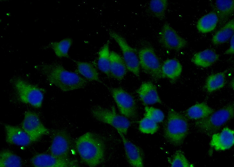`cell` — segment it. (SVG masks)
I'll return each instance as SVG.
<instances>
[{"mask_svg":"<svg viewBox=\"0 0 234 167\" xmlns=\"http://www.w3.org/2000/svg\"><path fill=\"white\" fill-rule=\"evenodd\" d=\"M32 165L37 167H75L77 163L69 159H63L52 155L39 154L36 155L31 159Z\"/></svg>","mask_w":234,"mask_h":167,"instance_id":"obj_13","label":"cell"},{"mask_svg":"<svg viewBox=\"0 0 234 167\" xmlns=\"http://www.w3.org/2000/svg\"><path fill=\"white\" fill-rule=\"evenodd\" d=\"M109 33L110 37L116 41L120 47L128 70L139 77L140 66L137 50L130 46L125 39L117 33L110 30Z\"/></svg>","mask_w":234,"mask_h":167,"instance_id":"obj_8","label":"cell"},{"mask_svg":"<svg viewBox=\"0 0 234 167\" xmlns=\"http://www.w3.org/2000/svg\"><path fill=\"white\" fill-rule=\"evenodd\" d=\"M75 144L82 160L89 166H96L104 161L105 144L99 135L87 132L76 139Z\"/></svg>","mask_w":234,"mask_h":167,"instance_id":"obj_2","label":"cell"},{"mask_svg":"<svg viewBox=\"0 0 234 167\" xmlns=\"http://www.w3.org/2000/svg\"><path fill=\"white\" fill-rule=\"evenodd\" d=\"M234 35L231 37L229 48L225 52V54H234Z\"/></svg>","mask_w":234,"mask_h":167,"instance_id":"obj_34","label":"cell"},{"mask_svg":"<svg viewBox=\"0 0 234 167\" xmlns=\"http://www.w3.org/2000/svg\"><path fill=\"white\" fill-rule=\"evenodd\" d=\"M118 132L122 140L128 163L133 167H143L144 154L142 150L130 141L124 134L119 132Z\"/></svg>","mask_w":234,"mask_h":167,"instance_id":"obj_14","label":"cell"},{"mask_svg":"<svg viewBox=\"0 0 234 167\" xmlns=\"http://www.w3.org/2000/svg\"><path fill=\"white\" fill-rule=\"evenodd\" d=\"M214 112V110L205 103L196 104L185 111L183 115L192 120H198L207 117Z\"/></svg>","mask_w":234,"mask_h":167,"instance_id":"obj_21","label":"cell"},{"mask_svg":"<svg viewBox=\"0 0 234 167\" xmlns=\"http://www.w3.org/2000/svg\"><path fill=\"white\" fill-rule=\"evenodd\" d=\"M78 72L88 81L102 83L99 73L94 65L90 62L73 60Z\"/></svg>","mask_w":234,"mask_h":167,"instance_id":"obj_22","label":"cell"},{"mask_svg":"<svg viewBox=\"0 0 234 167\" xmlns=\"http://www.w3.org/2000/svg\"><path fill=\"white\" fill-rule=\"evenodd\" d=\"M73 42L71 38H66L59 41L51 42L48 47L53 50L57 57L59 58H68L69 51Z\"/></svg>","mask_w":234,"mask_h":167,"instance_id":"obj_27","label":"cell"},{"mask_svg":"<svg viewBox=\"0 0 234 167\" xmlns=\"http://www.w3.org/2000/svg\"><path fill=\"white\" fill-rule=\"evenodd\" d=\"M159 42L164 48L177 51L183 48L187 44V41L167 23L164 24L159 33Z\"/></svg>","mask_w":234,"mask_h":167,"instance_id":"obj_10","label":"cell"},{"mask_svg":"<svg viewBox=\"0 0 234 167\" xmlns=\"http://www.w3.org/2000/svg\"><path fill=\"white\" fill-rule=\"evenodd\" d=\"M90 112L97 120L110 125L124 135L127 134L130 122L127 118L117 113L113 106L108 108L95 105L91 108Z\"/></svg>","mask_w":234,"mask_h":167,"instance_id":"obj_5","label":"cell"},{"mask_svg":"<svg viewBox=\"0 0 234 167\" xmlns=\"http://www.w3.org/2000/svg\"><path fill=\"white\" fill-rule=\"evenodd\" d=\"M6 142L11 144L25 146L32 142L28 134L23 129L17 127L5 125Z\"/></svg>","mask_w":234,"mask_h":167,"instance_id":"obj_16","label":"cell"},{"mask_svg":"<svg viewBox=\"0 0 234 167\" xmlns=\"http://www.w3.org/2000/svg\"><path fill=\"white\" fill-rule=\"evenodd\" d=\"M218 21L221 24L224 23L233 14L234 9V0H216L214 4Z\"/></svg>","mask_w":234,"mask_h":167,"instance_id":"obj_20","label":"cell"},{"mask_svg":"<svg viewBox=\"0 0 234 167\" xmlns=\"http://www.w3.org/2000/svg\"><path fill=\"white\" fill-rule=\"evenodd\" d=\"M182 67L179 61L175 59H169L164 61L161 66L163 78L171 80L177 79L181 74Z\"/></svg>","mask_w":234,"mask_h":167,"instance_id":"obj_23","label":"cell"},{"mask_svg":"<svg viewBox=\"0 0 234 167\" xmlns=\"http://www.w3.org/2000/svg\"><path fill=\"white\" fill-rule=\"evenodd\" d=\"M136 92L140 100L146 105L162 103L156 86L151 82L142 83Z\"/></svg>","mask_w":234,"mask_h":167,"instance_id":"obj_17","label":"cell"},{"mask_svg":"<svg viewBox=\"0 0 234 167\" xmlns=\"http://www.w3.org/2000/svg\"><path fill=\"white\" fill-rule=\"evenodd\" d=\"M234 21L232 19L216 33L212 38V42L215 45L224 43L234 35Z\"/></svg>","mask_w":234,"mask_h":167,"instance_id":"obj_26","label":"cell"},{"mask_svg":"<svg viewBox=\"0 0 234 167\" xmlns=\"http://www.w3.org/2000/svg\"><path fill=\"white\" fill-rule=\"evenodd\" d=\"M71 142L70 137L66 131L61 130L57 131L50 146L51 154L61 159H69Z\"/></svg>","mask_w":234,"mask_h":167,"instance_id":"obj_12","label":"cell"},{"mask_svg":"<svg viewBox=\"0 0 234 167\" xmlns=\"http://www.w3.org/2000/svg\"><path fill=\"white\" fill-rule=\"evenodd\" d=\"M173 167H193L194 166L190 163L181 150H178L174 154L171 163Z\"/></svg>","mask_w":234,"mask_h":167,"instance_id":"obj_32","label":"cell"},{"mask_svg":"<svg viewBox=\"0 0 234 167\" xmlns=\"http://www.w3.org/2000/svg\"><path fill=\"white\" fill-rule=\"evenodd\" d=\"M188 130L186 117L173 109H169L164 129L166 140L174 146H180L187 137Z\"/></svg>","mask_w":234,"mask_h":167,"instance_id":"obj_3","label":"cell"},{"mask_svg":"<svg viewBox=\"0 0 234 167\" xmlns=\"http://www.w3.org/2000/svg\"><path fill=\"white\" fill-rule=\"evenodd\" d=\"M226 83V71L211 74L207 78L205 88L209 93L223 88Z\"/></svg>","mask_w":234,"mask_h":167,"instance_id":"obj_28","label":"cell"},{"mask_svg":"<svg viewBox=\"0 0 234 167\" xmlns=\"http://www.w3.org/2000/svg\"><path fill=\"white\" fill-rule=\"evenodd\" d=\"M40 70L50 85L63 92L84 88L88 83L86 79L67 70L60 63L43 64L40 66Z\"/></svg>","mask_w":234,"mask_h":167,"instance_id":"obj_1","label":"cell"},{"mask_svg":"<svg viewBox=\"0 0 234 167\" xmlns=\"http://www.w3.org/2000/svg\"><path fill=\"white\" fill-rule=\"evenodd\" d=\"M144 117L148 118L157 123L162 122L164 118L163 113L159 109L152 107L144 108Z\"/></svg>","mask_w":234,"mask_h":167,"instance_id":"obj_33","label":"cell"},{"mask_svg":"<svg viewBox=\"0 0 234 167\" xmlns=\"http://www.w3.org/2000/svg\"><path fill=\"white\" fill-rule=\"evenodd\" d=\"M234 130L228 127L224 128L219 133L211 135L210 146L216 151H223L231 148L234 144Z\"/></svg>","mask_w":234,"mask_h":167,"instance_id":"obj_15","label":"cell"},{"mask_svg":"<svg viewBox=\"0 0 234 167\" xmlns=\"http://www.w3.org/2000/svg\"><path fill=\"white\" fill-rule=\"evenodd\" d=\"M110 59L111 77L118 81L121 80L126 75L128 70L123 57L112 51L110 52Z\"/></svg>","mask_w":234,"mask_h":167,"instance_id":"obj_18","label":"cell"},{"mask_svg":"<svg viewBox=\"0 0 234 167\" xmlns=\"http://www.w3.org/2000/svg\"><path fill=\"white\" fill-rule=\"evenodd\" d=\"M168 5L166 0H153L149 2V8L152 14L160 20L165 18Z\"/></svg>","mask_w":234,"mask_h":167,"instance_id":"obj_30","label":"cell"},{"mask_svg":"<svg viewBox=\"0 0 234 167\" xmlns=\"http://www.w3.org/2000/svg\"><path fill=\"white\" fill-rule=\"evenodd\" d=\"M234 112L233 104H229L206 117L197 120L195 122V126L201 132L212 135L233 117Z\"/></svg>","mask_w":234,"mask_h":167,"instance_id":"obj_4","label":"cell"},{"mask_svg":"<svg viewBox=\"0 0 234 167\" xmlns=\"http://www.w3.org/2000/svg\"><path fill=\"white\" fill-rule=\"evenodd\" d=\"M109 42L108 40L102 46L98 52L97 66L99 69L108 77L110 74Z\"/></svg>","mask_w":234,"mask_h":167,"instance_id":"obj_24","label":"cell"},{"mask_svg":"<svg viewBox=\"0 0 234 167\" xmlns=\"http://www.w3.org/2000/svg\"><path fill=\"white\" fill-rule=\"evenodd\" d=\"M13 83L19 100L35 108L42 105L44 98L43 89L20 78H16Z\"/></svg>","mask_w":234,"mask_h":167,"instance_id":"obj_6","label":"cell"},{"mask_svg":"<svg viewBox=\"0 0 234 167\" xmlns=\"http://www.w3.org/2000/svg\"><path fill=\"white\" fill-rule=\"evenodd\" d=\"M218 22V18L216 13L211 12L198 20L197 27L199 32L203 33H208L215 29Z\"/></svg>","mask_w":234,"mask_h":167,"instance_id":"obj_25","label":"cell"},{"mask_svg":"<svg viewBox=\"0 0 234 167\" xmlns=\"http://www.w3.org/2000/svg\"><path fill=\"white\" fill-rule=\"evenodd\" d=\"M219 55L213 50L207 49L195 54L191 61L196 65L202 67H210L216 62Z\"/></svg>","mask_w":234,"mask_h":167,"instance_id":"obj_19","label":"cell"},{"mask_svg":"<svg viewBox=\"0 0 234 167\" xmlns=\"http://www.w3.org/2000/svg\"><path fill=\"white\" fill-rule=\"evenodd\" d=\"M21 126L32 142L37 141L42 135L49 132L42 123L37 114L30 111L25 112Z\"/></svg>","mask_w":234,"mask_h":167,"instance_id":"obj_11","label":"cell"},{"mask_svg":"<svg viewBox=\"0 0 234 167\" xmlns=\"http://www.w3.org/2000/svg\"><path fill=\"white\" fill-rule=\"evenodd\" d=\"M138 55L140 66L144 72L155 81L163 78L162 65L152 48H143L140 50Z\"/></svg>","mask_w":234,"mask_h":167,"instance_id":"obj_7","label":"cell"},{"mask_svg":"<svg viewBox=\"0 0 234 167\" xmlns=\"http://www.w3.org/2000/svg\"><path fill=\"white\" fill-rule=\"evenodd\" d=\"M118 110L122 115L128 118L137 116L136 103L133 96L121 87H108Z\"/></svg>","mask_w":234,"mask_h":167,"instance_id":"obj_9","label":"cell"},{"mask_svg":"<svg viewBox=\"0 0 234 167\" xmlns=\"http://www.w3.org/2000/svg\"><path fill=\"white\" fill-rule=\"evenodd\" d=\"M22 165L21 158L8 150H3L0 154V167H19Z\"/></svg>","mask_w":234,"mask_h":167,"instance_id":"obj_29","label":"cell"},{"mask_svg":"<svg viewBox=\"0 0 234 167\" xmlns=\"http://www.w3.org/2000/svg\"><path fill=\"white\" fill-rule=\"evenodd\" d=\"M157 123L150 119L144 117L139 122V129L143 133L153 134L158 129L159 126Z\"/></svg>","mask_w":234,"mask_h":167,"instance_id":"obj_31","label":"cell"}]
</instances>
